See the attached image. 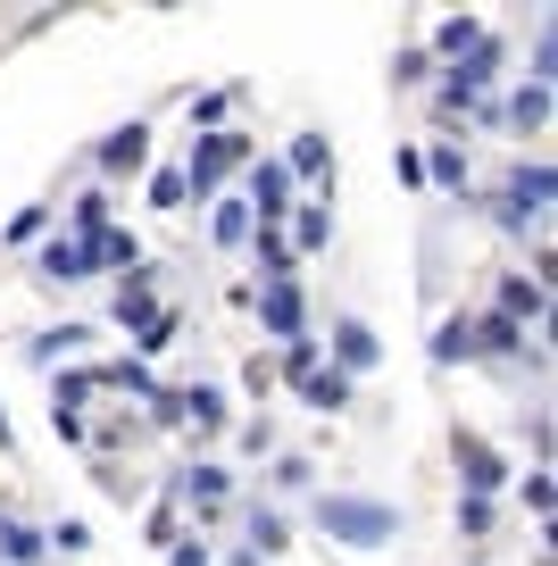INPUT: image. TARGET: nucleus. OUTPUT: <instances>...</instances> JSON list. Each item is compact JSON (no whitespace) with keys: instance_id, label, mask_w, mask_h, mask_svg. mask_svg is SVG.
Here are the masks:
<instances>
[{"instance_id":"obj_15","label":"nucleus","mask_w":558,"mask_h":566,"mask_svg":"<svg viewBox=\"0 0 558 566\" xmlns=\"http://www.w3.org/2000/svg\"><path fill=\"white\" fill-rule=\"evenodd\" d=\"M467 325H475V358H525V325L517 317L484 308V317H467Z\"/></svg>"},{"instance_id":"obj_16","label":"nucleus","mask_w":558,"mask_h":566,"mask_svg":"<svg viewBox=\"0 0 558 566\" xmlns=\"http://www.w3.org/2000/svg\"><path fill=\"white\" fill-rule=\"evenodd\" d=\"M250 308H259V325L276 342H292L300 334V283H276V292H250Z\"/></svg>"},{"instance_id":"obj_38","label":"nucleus","mask_w":558,"mask_h":566,"mask_svg":"<svg viewBox=\"0 0 558 566\" xmlns=\"http://www.w3.org/2000/svg\"><path fill=\"white\" fill-rule=\"evenodd\" d=\"M175 533H184V525H175V492H167V500H158V509H151V542H158V549H167V542H175Z\"/></svg>"},{"instance_id":"obj_18","label":"nucleus","mask_w":558,"mask_h":566,"mask_svg":"<svg viewBox=\"0 0 558 566\" xmlns=\"http://www.w3.org/2000/svg\"><path fill=\"white\" fill-rule=\"evenodd\" d=\"M300 400H309L317 417H342V408L359 400V384H350V375H333V367H317L309 384H300Z\"/></svg>"},{"instance_id":"obj_35","label":"nucleus","mask_w":558,"mask_h":566,"mask_svg":"<svg viewBox=\"0 0 558 566\" xmlns=\"http://www.w3.org/2000/svg\"><path fill=\"white\" fill-rule=\"evenodd\" d=\"M309 475H317V467L300 459V450H283V459H276V492H309Z\"/></svg>"},{"instance_id":"obj_22","label":"nucleus","mask_w":558,"mask_h":566,"mask_svg":"<svg viewBox=\"0 0 558 566\" xmlns=\"http://www.w3.org/2000/svg\"><path fill=\"white\" fill-rule=\"evenodd\" d=\"M508 125H517V134H541V125H550V84H517L508 92Z\"/></svg>"},{"instance_id":"obj_3","label":"nucleus","mask_w":558,"mask_h":566,"mask_svg":"<svg viewBox=\"0 0 558 566\" xmlns=\"http://www.w3.org/2000/svg\"><path fill=\"white\" fill-rule=\"evenodd\" d=\"M250 159H259V142H250V134H226V125H217V134H200V142H193V167H184V184L217 200V184H226L234 167H250Z\"/></svg>"},{"instance_id":"obj_6","label":"nucleus","mask_w":558,"mask_h":566,"mask_svg":"<svg viewBox=\"0 0 558 566\" xmlns=\"http://www.w3.org/2000/svg\"><path fill=\"white\" fill-rule=\"evenodd\" d=\"M375 358H384V342H375V325H366V317H333V325H326V367H333V375H350V384H359Z\"/></svg>"},{"instance_id":"obj_11","label":"nucleus","mask_w":558,"mask_h":566,"mask_svg":"<svg viewBox=\"0 0 558 566\" xmlns=\"http://www.w3.org/2000/svg\"><path fill=\"white\" fill-rule=\"evenodd\" d=\"M283 242H292V259H309V250H326L333 242V192H317V200H292V217H283Z\"/></svg>"},{"instance_id":"obj_20","label":"nucleus","mask_w":558,"mask_h":566,"mask_svg":"<svg viewBox=\"0 0 558 566\" xmlns=\"http://www.w3.org/2000/svg\"><path fill=\"white\" fill-rule=\"evenodd\" d=\"M500 317H517V325L534 317V325H541V317H550V292H541V283H525V275H500Z\"/></svg>"},{"instance_id":"obj_12","label":"nucleus","mask_w":558,"mask_h":566,"mask_svg":"<svg viewBox=\"0 0 558 566\" xmlns=\"http://www.w3.org/2000/svg\"><path fill=\"white\" fill-rule=\"evenodd\" d=\"M0 566H51V549H42V525H34V516H18L9 500H0Z\"/></svg>"},{"instance_id":"obj_30","label":"nucleus","mask_w":558,"mask_h":566,"mask_svg":"<svg viewBox=\"0 0 558 566\" xmlns=\"http://www.w3.org/2000/svg\"><path fill=\"white\" fill-rule=\"evenodd\" d=\"M175 325H184V317H175V308H158V317L142 325V334H134V358H158V350L175 342Z\"/></svg>"},{"instance_id":"obj_32","label":"nucleus","mask_w":558,"mask_h":566,"mask_svg":"<svg viewBox=\"0 0 558 566\" xmlns=\"http://www.w3.org/2000/svg\"><path fill=\"white\" fill-rule=\"evenodd\" d=\"M517 492H525V509H534V516H541V525H550V500H558V483H550V467H534V475H525V483H517Z\"/></svg>"},{"instance_id":"obj_40","label":"nucleus","mask_w":558,"mask_h":566,"mask_svg":"<svg viewBox=\"0 0 558 566\" xmlns=\"http://www.w3.org/2000/svg\"><path fill=\"white\" fill-rule=\"evenodd\" d=\"M0 442H9V417H0Z\"/></svg>"},{"instance_id":"obj_10","label":"nucleus","mask_w":558,"mask_h":566,"mask_svg":"<svg viewBox=\"0 0 558 566\" xmlns=\"http://www.w3.org/2000/svg\"><path fill=\"white\" fill-rule=\"evenodd\" d=\"M250 275H259V292H276V283H300V259H292V242H283L276 226H250Z\"/></svg>"},{"instance_id":"obj_19","label":"nucleus","mask_w":558,"mask_h":566,"mask_svg":"<svg viewBox=\"0 0 558 566\" xmlns=\"http://www.w3.org/2000/svg\"><path fill=\"white\" fill-rule=\"evenodd\" d=\"M34 275H42V283H84V275H92V259H84V242H42Z\"/></svg>"},{"instance_id":"obj_23","label":"nucleus","mask_w":558,"mask_h":566,"mask_svg":"<svg viewBox=\"0 0 558 566\" xmlns=\"http://www.w3.org/2000/svg\"><path fill=\"white\" fill-rule=\"evenodd\" d=\"M84 342H92V325H51V334L25 342V358H34V367H51V358H75Z\"/></svg>"},{"instance_id":"obj_5","label":"nucleus","mask_w":558,"mask_h":566,"mask_svg":"<svg viewBox=\"0 0 558 566\" xmlns=\"http://www.w3.org/2000/svg\"><path fill=\"white\" fill-rule=\"evenodd\" d=\"M92 167H101V184H125V176H142V167H151V125H142V117L108 125V134H101V150H92Z\"/></svg>"},{"instance_id":"obj_4","label":"nucleus","mask_w":558,"mask_h":566,"mask_svg":"<svg viewBox=\"0 0 558 566\" xmlns=\"http://www.w3.org/2000/svg\"><path fill=\"white\" fill-rule=\"evenodd\" d=\"M550 192H558V184H550V167H508V184H500V200H492V217H500V226L508 233H525V226H541V209H550Z\"/></svg>"},{"instance_id":"obj_25","label":"nucleus","mask_w":558,"mask_h":566,"mask_svg":"<svg viewBox=\"0 0 558 566\" xmlns=\"http://www.w3.org/2000/svg\"><path fill=\"white\" fill-rule=\"evenodd\" d=\"M276 367L292 375V384H309V375L326 367V342H317V334H292V342H283V358H276Z\"/></svg>"},{"instance_id":"obj_28","label":"nucleus","mask_w":558,"mask_h":566,"mask_svg":"<svg viewBox=\"0 0 558 566\" xmlns=\"http://www.w3.org/2000/svg\"><path fill=\"white\" fill-rule=\"evenodd\" d=\"M75 233H68V242H101V233H108V192H101V184H92V192L84 200H75Z\"/></svg>"},{"instance_id":"obj_39","label":"nucleus","mask_w":558,"mask_h":566,"mask_svg":"<svg viewBox=\"0 0 558 566\" xmlns=\"http://www.w3.org/2000/svg\"><path fill=\"white\" fill-rule=\"evenodd\" d=\"M51 433H59V442H92V424L75 417V408H51Z\"/></svg>"},{"instance_id":"obj_1","label":"nucleus","mask_w":558,"mask_h":566,"mask_svg":"<svg viewBox=\"0 0 558 566\" xmlns=\"http://www.w3.org/2000/svg\"><path fill=\"white\" fill-rule=\"evenodd\" d=\"M317 525H326V542H350V549L401 542V509H392V500H366V492H326L317 500Z\"/></svg>"},{"instance_id":"obj_9","label":"nucleus","mask_w":558,"mask_h":566,"mask_svg":"<svg viewBox=\"0 0 558 566\" xmlns=\"http://www.w3.org/2000/svg\"><path fill=\"white\" fill-rule=\"evenodd\" d=\"M167 492L193 500L200 516H217V509H226V492H234V475H226L217 459H193V467H175V475H167Z\"/></svg>"},{"instance_id":"obj_8","label":"nucleus","mask_w":558,"mask_h":566,"mask_svg":"<svg viewBox=\"0 0 558 566\" xmlns=\"http://www.w3.org/2000/svg\"><path fill=\"white\" fill-rule=\"evenodd\" d=\"M242 209H250V226H276V233H283V217H292V176H283L276 159H250V192H242Z\"/></svg>"},{"instance_id":"obj_2","label":"nucleus","mask_w":558,"mask_h":566,"mask_svg":"<svg viewBox=\"0 0 558 566\" xmlns=\"http://www.w3.org/2000/svg\"><path fill=\"white\" fill-rule=\"evenodd\" d=\"M492 84H500V42H475L467 59H458L451 75H442V92H434V117L442 125H458V117H484V101H492Z\"/></svg>"},{"instance_id":"obj_14","label":"nucleus","mask_w":558,"mask_h":566,"mask_svg":"<svg viewBox=\"0 0 558 566\" xmlns=\"http://www.w3.org/2000/svg\"><path fill=\"white\" fill-rule=\"evenodd\" d=\"M151 317H158V266H134V275L117 283V325H125V334H142Z\"/></svg>"},{"instance_id":"obj_27","label":"nucleus","mask_w":558,"mask_h":566,"mask_svg":"<svg viewBox=\"0 0 558 566\" xmlns=\"http://www.w3.org/2000/svg\"><path fill=\"white\" fill-rule=\"evenodd\" d=\"M42 549H51V558H84L92 525H84V516H59V525H42Z\"/></svg>"},{"instance_id":"obj_13","label":"nucleus","mask_w":558,"mask_h":566,"mask_svg":"<svg viewBox=\"0 0 558 566\" xmlns=\"http://www.w3.org/2000/svg\"><path fill=\"white\" fill-rule=\"evenodd\" d=\"M283 176H292V184H326V192H333V142L326 134H292V150H283Z\"/></svg>"},{"instance_id":"obj_33","label":"nucleus","mask_w":558,"mask_h":566,"mask_svg":"<svg viewBox=\"0 0 558 566\" xmlns=\"http://www.w3.org/2000/svg\"><path fill=\"white\" fill-rule=\"evenodd\" d=\"M425 67H434V59H425V42H409V51L392 59V84H401V92H417V84H425Z\"/></svg>"},{"instance_id":"obj_26","label":"nucleus","mask_w":558,"mask_h":566,"mask_svg":"<svg viewBox=\"0 0 558 566\" xmlns=\"http://www.w3.org/2000/svg\"><path fill=\"white\" fill-rule=\"evenodd\" d=\"M276 549H292V533H283V509H250V558H276Z\"/></svg>"},{"instance_id":"obj_36","label":"nucleus","mask_w":558,"mask_h":566,"mask_svg":"<svg viewBox=\"0 0 558 566\" xmlns=\"http://www.w3.org/2000/svg\"><path fill=\"white\" fill-rule=\"evenodd\" d=\"M167 566H209V542H200V533H175V542H167Z\"/></svg>"},{"instance_id":"obj_29","label":"nucleus","mask_w":558,"mask_h":566,"mask_svg":"<svg viewBox=\"0 0 558 566\" xmlns=\"http://www.w3.org/2000/svg\"><path fill=\"white\" fill-rule=\"evenodd\" d=\"M209 233H217V250H242V242H250V209H242V200H217Z\"/></svg>"},{"instance_id":"obj_31","label":"nucleus","mask_w":558,"mask_h":566,"mask_svg":"<svg viewBox=\"0 0 558 566\" xmlns=\"http://www.w3.org/2000/svg\"><path fill=\"white\" fill-rule=\"evenodd\" d=\"M184 200H193L184 167H158V176H151V209H184Z\"/></svg>"},{"instance_id":"obj_24","label":"nucleus","mask_w":558,"mask_h":566,"mask_svg":"<svg viewBox=\"0 0 558 566\" xmlns=\"http://www.w3.org/2000/svg\"><path fill=\"white\" fill-rule=\"evenodd\" d=\"M475 42H484V18H442V25H434V51L451 59V67L475 51ZM434 51H425V59H434Z\"/></svg>"},{"instance_id":"obj_34","label":"nucleus","mask_w":558,"mask_h":566,"mask_svg":"<svg viewBox=\"0 0 558 566\" xmlns=\"http://www.w3.org/2000/svg\"><path fill=\"white\" fill-rule=\"evenodd\" d=\"M42 233H51V209H42V200H34V209H18V217H9V242H42Z\"/></svg>"},{"instance_id":"obj_21","label":"nucleus","mask_w":558,"mask_h":566,"mask_svg":"<svg viewBox=\"0 0 558 566\" xmlns=\"http://www.w3.org/2000/svg\"><path fill=\"white\" fill-rule=\"evenodd\" d=\"M467 358H475V325H467V308H458V317L434 325V367H467Z\"/></svg>"},{"instance_id":"obj_37","label":"nucleus","mask_w":558,"mask_h":566,"mask_svg":"<svg viewBox=\"0 0 558 566\" xmlns=\"http://www.w3.org/2000/svg\"><path fill=\"white\" fill-rule=\"evenodd\" d=\"M458 525H467V542H484L492 533V500H458Z\"/></svg>"},{"instance_id":"obj_17","label":"nucleus","mask_w":558,"mask_h":566,"mask_svg":"<svg viewBox=\"0 0 558 566\" xmlns=\"http://www.w3.org/2000/svg\"><path fill=\"white\" fill-rule=\"evenodd\" d=\"M417 167H425V184H442V192H467V142H425Z\"/></svg>"},{"instance_id":"obj_7","label":"nucleus","mask_w":558,"mask_h":566,"mask_svg":"<svg viewBox=\"0 0 558 566\" xmlns=\"http://www.w3.org/2000/svg\"><path fill=\"white\" fill-rule=\"evenodd\" d=\"M451 459H458V483H467V500H492V492L508 483V459L484 442V433H467V424L451 433Z\"/></svg>"}]
</instances>
